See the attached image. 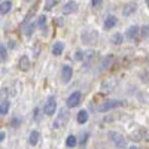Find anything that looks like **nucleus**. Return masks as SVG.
I'll use <instances>...</instances> for the list:
<instances>
[{
    "label": "nucleus",
    "instance_id": "obj_1",
    "mask_svg": "<svg viewBox=\"0 0 149 149\" xmlns=\"http://www.w3.org/2000/svg\"><path fill=\"white\" fill-rule=\"evenodd\" d=\"M81 39H82V42H84V43H86V45L97 43L98 33H97L95 30H93V29H86V30H84V31H82Z\"/></svg>",
    "mask_w": 149,
    "mask_h": 149
},
{
    "label": "nucleus",
    "instance_id": "obj_2",
    "mask_svg": "<svg viewBox=\"0 0 149 149\" xmlns=\"http://www.w3.org/2000/svg\"><path fill=\"white\" fill-rule=\"evenodd\" d=\"M109 136H110V140L113 142V145H115L116 148L122 149V148L127 146V140H125V137H124L122 134H119V133H116V131H110Z\"/></svg>",
    "mask_w": 149,
    "mask_h": 149
},
{
    "label": "nucleus",
    "instance_id": "obj_3",
    "mask_svg": "<svg viewBox=\"0 0 149 149\" xmlns=\"http://www.w3.org/2000/svg\"><path fill=\"white\" fill-rule=\"evenodd\" d=\"M69 118H70L69 110H66V109L60 110V115H58V118L54 121V127H55V128H61V127H64L66 124H67V121H69Z\"/></svg>",
    "mask_w": 149,
    "mask_h": 149
},
{
    "label": "nucleus",
    "instance_id": "obj_4",
    "mask_svg": "<svg viewBox=\"0 0 149 149\" xmlns=\"http://www.w3.org/2000/svg\"><path fill=\"white\" fill-rule=\"evenodd\" d=\"M55 110H57V100H55V97H49L46 100V103H45V107H43L45 115L51 116V115L55 113Z\"/></svg>",
    "mask_w": 149,
    "mask_h": 149
},
{
    "label": "nucleus",
    "instance_id": "obj_5",
    "mask_svg": "<svg viewBox=\"0 0 149 149\" xmlns=\"http://www.w3.org/2000/svg\"><path fill=\"white\" fill-rule=\"evenodd\" d=\"M122 104V102H118V100H107L104 102L102 106H98V110L100 112H107V110H112V109H116Z\"/></svg>",
    "mask_w": 149,
    "mask_h": 149
},
{
    "label": "nucleus",
    "instance_id": "obj_6",
    "mask_svg": "<svg viewBox=\"0 0 149 149\" xmlns=\"http://www.w3.org/2000/svg\"><path fill=\"white\" fill-rule=\"evenodd\" d=\"M81 93L79 91H74V93H72L70 95H69V98H67V106L69 107H76L79 103H81Z\"/></svg>",
    "mask_w": 149,
    "mask_h": 149
},
{
    "label": "nucleus",
    "instance_id": "obj_7",
    "mask_svg": "<svg viewBox=\"0 0 149 149\" xmlns=\"http://www.w3.org/2000/svg\"><path fill=\"white\" fill-rule=\"evenodd\" d=\"M72 74H73V70L70 66H63V69H61V78H63V82L67 84L70 79H72Z\"/></svg>",
    "mask_w": 149,
    "mask_h": 149
},
{
    "label": "nucleus",
    "instance_id": "obj_8",
    "mask_svg": "<svg viewBox=\"0 0 149 149\" xmlns=\"http://www.w3.org/2000/svg\"><path fill=\"white\" fill-rule=\"evenodd\" d=\"M94 55H95V52L94 51H86V52H84V66L85 67H90L91 64H93V61H94Z\"/></svg>",
    "mask_w": 149,
    "mask_h": 149
},
{
    "label": "nucleus",
    "instance_id": "obj_9",
    "mask_svg": "<svg viewBox=\"0 0 149 149\" xmlns=\"http://www.w3.org/2000/svg\"><path fill=\"white\" fill-rule=\"evenodd\" d=\"M76 9H78V5H76V2H73V0H70V2H67V3L63 6V14L69 15V14H72V12H74Z\"/></svg>",
    "mask_w": 149,
    "mask_h": 149
},
{
    "label": "nucleus",
    "instance_id": "obj_10",
    "mask_svg": "<svg viewBox=\"0 0 149 149\" xmlns=\"http://www.w3.org/2000/svg\"><path fill=\"white\" fill-rule=\"evenodd\" d=\"M127 37L130 40H136L137 39V34H139V27L137 26H131V27H128V30H127Z\"/></svg>",
    "mask_w": 149,
    "mask_h": 149
},
{
    "label": "nucleus",
    "instance_id": "obj_11",
    "mask_svg": "<svg viewBox=\"0 0 149 149\" xmlns=\"http://www.w3.org/2000/svg\"><path fill=\"white\" fill-rule=\"evenodd\" d=\"M116 24H118V18L113 17V15H110V17H107L106 21H104V29H106V30H110V29H113Z\"/></svg>",
    "mask_w": 149,
    "mask_h": 149
},
{
    "label": "nucleus",
    "instance_id": "obj_12",
    "mask_svg": "<svg viewBox=\"0 0 149 149\" xmlns=\"http://www.w3.org/2000/svg\"><path fill=\"white\" fill-rule=\"evenodd\" d=\"M136 9H137V5H136V3H128V5L124 6L122 14H124V17H130L131 14H134V12H136Z\"/></svg>",
    "mask_w": 149,
    "mask_h": 149
},
{
    "label": "nucleus",
    "instance_id": "obj_13",
    "mask_svg": "<svg viewBox=\"0 0 149 149\" xmlns=\"http://www.w3.org/2000/svg\"><path fill=\"white\" fill-rule=\"evenodd\" d=\"M18 66H19V69H21V70L27 72V70L30 69V60H29V57H27V55H22V57L19 58Z\"/></svg>",
    "mask_w": 149,
    "mask_h": 149
},
{
    "label": "nucleus",
    "instance_id": "obj_14",
    "mask_svg": "<svg viewBox=\"0 0 149 149\" xmlns=\"http://www.w3.org/2000/svg\"><path fill=\"white\" fill-rule=\"evenodd\" d=\"M63 51H64V43H63V42H57V43L52 46V54H54L55 57L61 55V54H63Z\"/></svg>",
    "mask_w": 149,
    "mask_h": 149
},
{
    "label": "nucleus",
    "instance_id": "obj_15",
    "mask_svg": "<svg viewBox=\"0 0 149 149\" xmlns=\"http://www.w3.org/2000/svg\"><path fill=\"white\" fill-rule=\"evenodd\" d=\"M10 8H12V3L9 2V0H6V2H2V3H0V15L8 14V12L10 10Z\"/></svg>",
    "mask_w": 149,
    "mask_h": 149
},
{
    "label": "nucleus",
    "instance_id": "obj_16",
    "mask_svg": "<svg viewBox=\"0 0 149 149\" xmlns=\"http://www.w3.org/2000/svg\"><path fill=\"white\" fill-rule=\"evenodd\" d=\"M39 137H40V134H39V131H31V134H30V139H29L30 145L36 146L37 143H39Z\"/></svg>",
    "mask_w": 149,
    "mask_h": 149
},
{
    "label": "nucleus",
    "instance_id": "obj_17",
    "mask_svg": "<svg viewBox=\"0 0 149 149\" xmlns=\"http://www.w3.org/2000/svg\"><path fill=\"white\" fill-rule=\"evenodd\" d=\"M78 122L79 124H85L86 121H88V112H86V110H81L79 112V113H78Z\"/></svg>",
    "mask_w": 149,
    "mask_h": 149
},
{
    "label": "nucleus",
    "instance_id": "obj_18",
    "mask_svg": "<svg viewBox=\"0 0 149 149\" xmlns=\"http://www.w3.org/2000/svg\"><path fill=\"white\" fill-rule=\"evenodd\" d=\"M9 107H10V103L8 100L0 103V115H6L8 112H9Z\"/></svg>",
    "mask_w": 149,
    "mask_h": 149
},
{
    "label": "nucleus",
    "instance_id": "obj_19",
    "mask_svg": "<svg viewBox=\"0 0 149 149\" xmlns=\"http://www.w3.org/2000/svg\"><path fill=\"white\" fill-rule=\"evenodd\" d=\"M112 43H113V45H121L122 43V40H124V37H122V34L121 33H115L113 36H112Z\"/></svg>",
    "mask_w": 149,
    "mask_h": 149
},
{
    "label": "nucleus",
    "instance_id": "obj_20",
    "mask_svg": "<svg viewBox=\"0 0 149 149\" xmlns=\"http://www.w3.org/2000/svg\"><path fill=\"white\" fill-rule=\"evenodd\" d=\"M76 143H78L76 137H74L73 134H70L69 137H67V140H66V145H67L69 148H74V146H76Z\"/></svg>",
    "mask_w": 149,
    "mask_h": 149
},
{
    "label": "nucleus",
    "instance_id": "obj_21",
    "mask_svg": "<svg viewBox=\"0 0 149 149\" xmlns=\"http://www.w3.org/2000/svg\"><path fill=\"white\" fill-rule=\"evenodd\" d=\"M0 60L6 61L8 60V51H6V46L0 43Z\"/></svg>",
    "mask_w": 149,
    "mask_h": 149
},
{
    "label": "nucleus",
    "instance_id": "obj_22",
    "mask_svg": "<svg viewBox=\"0 0 149 149\" xmlns=\"http://www.w3.org/2000/svg\"><path fill=\"white\" fill-rule=\"evenodd\" d=\"M112 61H113V57H112V55H107V57H104V58H103V61H102V69H106V67H109Z\"/></svg>",
    "mask_w": 149,
    "mask_h": 149
},
{
    "label": "nucleus",
    "instance_id": "obj_23",
    "mask_svg": "<svg viewBox=\"0 0 149 149\" xmlns=\"http://www.w3.org/2000/svg\"><path fill=\"white\" fill-rule=\"evenodd\" d=\"M8 95H9V90H8V88H3L2 91H0V100H2V102H5Z\"/></svg>",
    "mask_w": 149,
    "mask_h": 149
},
{
    "label": "nucleus",
    "instance_id": "obj_24",
    "mask_svg": "<svg viewBox=\"0 0 149 149\" xmlns=\"http://www.w3.org/2000/svg\"><path fill=\"white\" fill-rule=\"evenodd\" d=\"M34 27H36L34 24H30V26L26 29V31H24V33H26V36H29V37H30V36L33 34V30H34Z\"/></svg>",
    "mask_w": 149,
    "mask_h": 149
},
{
    "label": "nucleus",
    "instance_id": "obj_25",
    "mask_svg": "<svg viewBox=\"0 0 149 149\" xmlns=\"http://www.w3.org/2000/svg\"><path fill=\"white\" fill-rule=\"evenodd\" d=\"M55 6V0H46V3H45V9H52Z\"/></svg>",
    "mask_w": 149,
    "mask_h": 149
},
{
    "label": "nucleus",
    "instance_id": "obj_26",
    "mask_svg": "<svg viewBox=\"0 0 149 149\" xmlns=\"http://www.w3.org/2000/svg\"><path fill=\"white\" fill-rule=\"evenodd\" d=\"M45 22H46V17H45V15H40L39 19H37V26H39V27H43Z\"/></svg>",
    "mask_w": 149,
    "mask_h": 149
},
{
    "label": "nucleus",
    "instance_id": "obj_27",
    "mask_svg": "<svg viewBox=\"0 0 149 149\" xmlns=\"http://www.w3.org/2000/svg\"><path fill=\"white\" fill-rule=\"evenodd\" d=\"M74 58H76L78 61H82L84 60V52L82 51H76L74 52Z\"/></svg>",
    "mask_w": 149,
    "mask_h": 149
},
{
    "label": "nucleus",
    "instance_id": "obj_28",
    "mask_svg": "<svg viewBox=\"0 0 149 149\" xmlns=\"http://www.w3.org/2000/svg\"><path fill=\"white\" fill-rule=\"evenodd\" d=\"M142 34H143V37H148L149 36V24H148V26H145V27H142Z\"/></svg>",
    "mask_w": 149,
    "mask_h": 149
},
{
    "label": "nucleus",
    "instance_id": "obj_29",
    "mask_svg": "<svg viewBox=\"0 0 149 149\" xmlns=\"http://www.w3.org/2000/svg\"><path fill=\"white\" fill-rule=\"evenodd\" d=\"M100 3H102V0H93V6L94 8H98V6H100Z\"/></svg>",
    "mask_w": 149,
    "mask_h": 149
},
{
    "label": "nucleus",
    "instance_id": "obj_30",
    "mask_svg": "<svg viewBox=\"0 0 149 149\" xmlns=\"http://www.w3.org/2000/svg\"><path fill=\"white\" fill-rule=\"evenodd\" d=\"M18 124H19V119H14V121H10V125H14V127H18Z\"/></svg>",
    "mask_w": 149,
    "mask_h": 149
},
{
    "label": "nucleus",
    "instance_id": "obj_31",
    "mask_svg": "<svg viewBox=\"0 0 149 149\" xmlns=\"http://www.w3.org/2000/svg\"><path fill=\"white\" fill-rule=\"evenodd\" d=\"M33 113H34V119H39V113H40V112H39V109H34V112H33Z\"/></svg>",
    "mask_w": 149,
    "mask_h": 149
},
{
    "label": "nucleus",
    "instance_id": "obj_32",
    "mask_svg": "<svg viewBox=\"0 0 149 149\" xmlns=\"http://www.w3.org/2000/svg\"><path fill=\"white\" fill-rule=\"evenodd\" d=\"M5 137H6V133L5 131H0V142H3Z\"/></svg>",
    "mask_w": 149,
    "mask_h": 149
},
{
    "label": "nucleus",
    "instance_id": "obj_33",
    "mask_svg": "<svg viewBox=\"0 0 149 149\" xmlns=\"http://www.w3.org/2000/svg\"><path fill=\"white\" fill-rule=\"evenodd\" d=\"M86 139H88V133H85V136H84V137H82V140H81V143L84 145V143L86 142Z\"/></svg>",
    "mask_w": 149,
    "mask_h": 149
},
{
    "label": "nucleus",
    "instance_id": "obj_34",
    "mask_svg": "<svg viewBox=\"0 0 149 149\" xmlns=\"http://www.w3.org/2000/svg\"><path fill=\"white\" fill-rule=\"evenodd\" d=\"M15 46H17L15 40H9V48H15Z\"/></svg>",
    "mask_w": 149,
    "mask_h": 149
},
{
    "label": "nucleus",
    "instance_id": "obj_35",
    "mask_svg": "<svg viewBox=\"0 0 149 149\" xmlns=\"http://www.w3.org/2000/svg\"><path fill=\"white\" fill-rule=\"evenodd\" d=\"M128 149H137V148H136V146H131V148H128Z\"/></svg>",
    "mask_w": 149,
    "mask_h": 149
},
{
    "label": "nucleus",
    "instance_id": "obj_36",
    "mask_svg": "<svg viewBox=\"0 0 149 149\" xmlns=\"http://www.w3.org/2000/svg\"><path fill=\"white\" fill-rule=\"evenodd\" d=\"M146 5H148V6H149V0H146Z\"/></svg>",
    "mask_w": 149,
    "mask_h": 149
},
{
    "label": "nucleus",
    "instance_id": "obj_37",
    "mask_svg": "<svg viewBox=\"0 0 149 149\" xmlns=\"http://www.w3.org/2000/svg\"><path fill=\"white\" fill-rule=\"evenodd\" d=\"M24 2H31V0H24Z\"/></svg>",
    "mask_w": 149,
    "mask_h": 149
}]
</instances>
